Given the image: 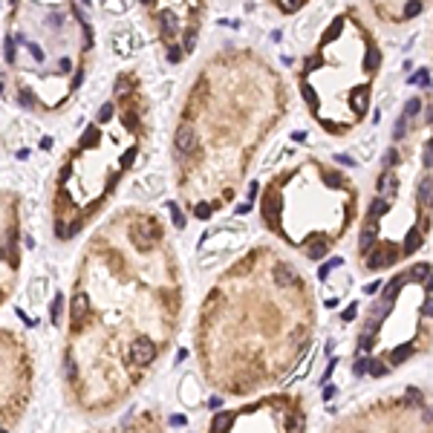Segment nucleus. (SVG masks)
<instances>
[{"label": "nucleus", "mask_w": 433, "mask_h": 433, "mask_svg": "<svg viewBox=\"0 0 433 433\" xmlns=\"http://www.w3.org/2000/svg\"><path fill=\"white\" fill-rule=\"evenodd\" d=\"M367 3H370V12L381 24H390V26L410 24L430 6V0H367Z\"/></svg>", "instance_id": "obj_4"}, {"label": "nucleus", "mask_w": 433, "mask_h": 433, "mask_svg": "<svg viewBox=\"0 0 433 433\" xmlns=\"http://www.w3.org/2000/svg\"><path fill=\"white\" fill-rule=\"evenodd\" d=\"M26 47H29V52L35 55V61H44V52H41V49H38L35 44H26Z\"/></svg>", "instance_id": "obj_13"}, {"label": "nucleus", "mask_w": 433, "mask_h": 433, "mask_svg": "<svg viewBox=\"0 0 433 433\" xmlns=\"http://www.w3.org/2000/svg\"><path fill=\"white\" fill-rule=\"evenodd\" d=\"M113 116H116V104H113V101H107V104L101 107V113H98V124H107Z\"/></svg>", "instance_id": "obj_9"}, {"label": "nucleus", "mask_w": 433, "mask_h": 433, "mask_svg": "<svg viewBox=\"0 0 433 433\" xmlns=\"http://www.w3.org/2000/svg\"><path fill=\"white\" fill-rule=\"evenodd\" d=\"M0 433H6V430H0Z\"/></svg>", "instance_id": "obj_18"}, {"label": "nucleus", "mask_w": 433, "mask_h": 433, "mask_svg": "<svg viewBox=\"0 0 433 433\" xmlns=\"http://www.w3.org/2000/svg\"><path fill=\"white\" fill-rule=\"evenodd\" d=\"M61 70H64V72L72 70V61H70V58H61Z\"/></svg>", "instance_id": "obj_15"}, {"label": "nucleus", "mask_w": 433, "mask_h": 433, "mask_svg": "<svg viewBox=\"0 0 433 433\" xmlns=\"http://www.w3.org/2000/svg\"><path fill=\"white\" fill-rule=\"evenodd\" d=\"M292 90L283 72L254 49H228L214 58L188 98L174 133V156L199 191L194 217L234 202L263 145L289 113Z\"/></svg>", "instance_id": "obj_1"}, {"label": "nucleus", "mask_w": 433, "mask_h": 433, "mask_svg": "<svg viewBox=\"0 0 433 433\" xmlns=\"http://www.w3.org/2000/svg\"><path fill=\"white\" fill-rule=\"evenodd\" d=\"M430 29H433V24H430Z\"/></svg>", "instance_id": "obj_19"}, {"label": "nucleus", "mask_w": 433, "mask_h": 433, "mask_svg": "<svg viewBox=\"0 0 433 433\" xmlns=\"http://www.w3.org/2000/svg\"><path fill=\"white\" fill-rule=\"evenodd\" d=\"M381 67V41L364 15L355 6L332 15L295 70L309 118L335 139L355 133L370 116Z\"/></svg>", "instance_id": "obj_2"}, {"label": "nucleus", "mask_w": 433, "mask_h": 433, "mask_svg": "<svg viewBox=\"0 0 433 433\" xmlns=\"http://www.w3.org/2000/svg\"><path fill=\"white\" fill-rule=\"evenodd\" d=\"M361 208L358 182L338 165L304 156L280 168L263 188L260 217L271 234L321 260L350 231Z\"/></svg>", "instance_id": "obj_3"}, {"label": "nucleus", "mask_w": 433, "mask_h": 433, "mask_svg": "<svg viewBox=\"0 0 433 433\" xmlns=\"http://www.w3.org/2000/svg\"><path fill=\"white\" fill-rule=\"evenodd\" d=\"M21 98H24V104H26V107L32 104V93H29V90H24V93H21Z\"/></svg>", "instance_id": "obj_14"}, {"label": "nucleus", "mask_w": 433, "mask_h": 433, "mask_svg": "<svg viewBox=\"0 0 433 433\" xmlns=\"http://www.w3.org/2000/svg\"><path fill=\"white\" fill-rule=\"evenodd\" d=\"M3 52H6V61H15V41H12V38H6V44H3Z\"/></svg>", "instance_id": "obj_11"}, {"label": "nucleus", "mask_w": 433, "mask_h": 433, "mask_svg": "<svg viewBox=\"0 0 433 433\" xmlns=\"http://www.w3.org/2000/svg\"><path fill=\"white\" fill-rule=\"evenodd\" d=\"M67 378H70V381L78 378V370H75V358H72V355H67Z\"/></svg>", "instance_id": "obj_10"}, {"label": "nucleus", "mask_w": 433, "mask_h": 433, "mask_svg": "<svg viewBox=\"0 0 433 433\" xmlns=\"http://www.w3.org/2000/svg\"><path fill=\"white\" fill-rule=\"evenodd\" d=\"M153 355H156V344H153L148 335L133 338V344H130V361L136 364V367H148V364L153 361Z\"/></svg>", "instance_id": "obj_5"}, {"label": "nucleus", "mask_w": 433, "mask_h": 433, "mask_svg": "<svg viewBox=\"0 0 433 433\" xmlns=\"http://www.w3.org/2000/svg\"><path fill=\"white\" fill-rule=\"evenodd\" d=\"M271 9H277L280 15H298L301 9H306L312 0H269Z\"/></svg>", "instance_id": "obj_6"}, {"label": "nucleus", "mask_w": 433, "mask_h": 433, "mask_svg": "<svg viewBox=\"0 0 433 433\" xmlns=\"http://www.w3.org/2000/svg\"><path fill=\"white\" fill-rule=\"evenodd\" d=\"M12 246H15V231H9V234H6L3 240H0V257L6 260L9 266H18V257H15Z\"/></svg>", "instance_id": "obj_8"}, {"label": "nucleus", "mask_w": 433, "mask_h": 433, "mask_svg": "<svg viewBox=\"0 0 433 433\" xmlns=\"http://www.w3.org/2000/svg\"><path fill=\"white\" fill-rule=\"evenodd\" d=\"M0 93H3V84H0Z\"/></svg>", "instance_id": "obj_17"}, {"label": "nucleus", "mask_w": 433, "mask_h": 433, "mask_svg": "<svg viewBox=\"0 0 433 433\" xmlns=\"http://www.w3.org/2000/svg\"><path fill=\"white\" fill-rule=\"evenodd\" d=\"M58 315H61V295L55 298V304H52V324H58Z\"/></svg>", "instance_id": "obj_12"}, {"label": "nucleus", "mask_w": 433, "mask_h": 433, "mask_svg": "<svg viewBox=\"0 0 433 433\" xmlns=\"http://www.w3.org/2000/svg\"><path fill=\"white\" fill-rule=\"evenodd\" d=\"M87 304H90V301H87V295H84V292H78L75 298H72L70 312H72V327H75V329L81 327V318L87 315Z\"/></svg>", "instance_id": "obj_7"}, {"label": "nucleus", "mask_w": 433, "mask_h": 433, "mask_svg": "<svg viewBox=\"0 0 433 433\" xmlns=\"http://www.w3.org/2000/svg\"><path fill=\"white\" fill-rule=\"evenodd\" d=\"M41 148H44V151H49V148H52V139H49V136H47V139H41Z\"/></svg>", "instance_id": "obj_16"}]
</instances>
